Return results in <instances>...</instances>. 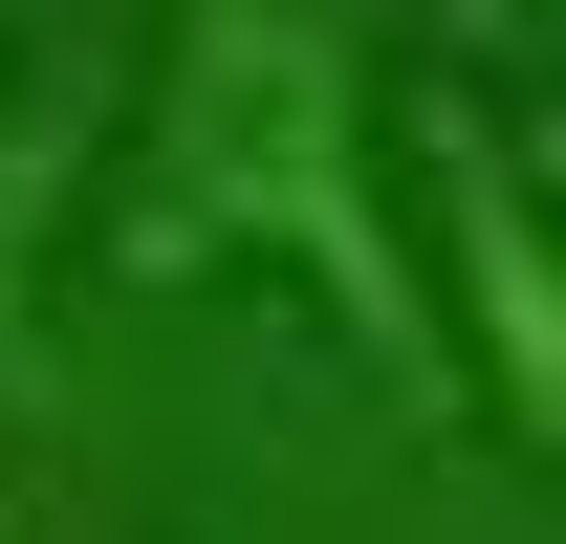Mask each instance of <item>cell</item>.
I'll list each match as a JSON object with an SVG mask.
<instances>
[{"label": "cell", "instance_id": "6da1fadb", "mask_svg": "<svg viewBox=\"0 0 566 544\" xmlns=\"http://www.w3.org/2000/svg\"><path fill=\"white\" fill-rule=\"evenodd\" d=\"M109 262L132 283L305 262L327 327H349L392 393H436V283H415V240H392V175H370V44H349V0H175V66H153Z\"/></svg>", "mask_w": 566, "mask_h": 544}, {"label": "cell", "instance_id": "7a4b0ae2", "mask_svg": "<svg viewBox=\"0 0 566 544\" xmlns=\"http://www.w3.org/2000/svg\"><path fill=\"white\" fill-rule=\"evenodd\" d=\"M415 175H436V218H458V327H480V414L545 458L566 436V262H545V175L458 109V87H415Z\"/></svg>", "mask_w": 566, "mask_h": 544}, {"label": "cell", "instance_id": "3957f363", "mask_svg": "<svg viewBox=\"0 0 566 544\" xmlns=\"http://www.w3.org/2000/svg\"><path fill=\"white\" fill-rule=\"evenodd\" d=\"M66 153H87V66L0 44V370H22V283H44V240H66Z\"/></svg>", "mask_w": 566, "mask_h": 544}]
</instances>
